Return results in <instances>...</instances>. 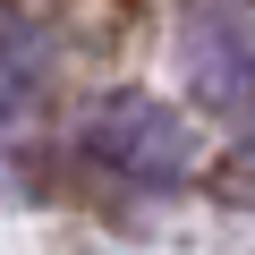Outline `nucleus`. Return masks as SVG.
Returning <instances> with one entry per match:
<instances>
[{
    "instance_id": "f257e3e1",
    "label": "nucleus",
    "mask_w": 255,
    "mask_h": 255,
    "mask_svg": "<svg viewBox=\"0 0 255 255\" xmlns=\"http://www.w3.org/2000/svg\"><path fill=\"white\" fill-rule=\"evenodd\" d=\"M85 153L119 179H136V187H179L196 170V136H187V119L162 111L153 94H102L85 111Z\"/></svg>"
},
{
    "instance_id": "f03ea898",
    "label": "nucleus",
    "mask_w": 255,
    "mask_h": 255,
    "mask_svg": "<svg viewBox=\"0 0 255 255\" xmlns=\"http://www.w3.org/2000/svg\"><path fill=\"white\" fill-rule=\"evenodd\" d=\"M179 60L204 94V111H247L255 102V34L238 0H187L179 9Z\"/></svg>"
}]
</instances>
